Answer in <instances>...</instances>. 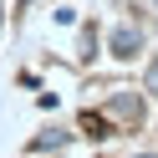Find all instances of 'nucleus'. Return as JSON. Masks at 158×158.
<instances>
[{"mask_svg":"<svg viewBox=\"0 0 158 158\" xmlns=\"http://www.w3.org/2000/svg\"><path fill=\"white\" fill-rule=\"evenodd\" d=\"M138 46H143V31H138V26H117L112 31V56H138Z\"/></svg>","mask_w":158,"mask_h":158,"instance_id":"f257e3e1","label":"nucleus"},{"mask_svg":"<svg viewBox=\"0 0 158 158\" xmlns=\"http://www.w3.org/2000/svg\"><path fill=\"white\" fill-rule=\"evenodd\" d=\"M112 117H123V123H138V117H143V102H138V97H123V102H112Z\"/></svg>","mask_w":158,"mask_h":158,"instance_id":"f03ea898","label":"nucleus"},{"mask_svg":"<svg viewBox=\"0 0 158 158\" xmlns=\"http://www.w3.org/2000/svg\"><path fill=\"white\" fill-rule=\"evenodd\" d=\"M66 143V133H61V127H51V133H41V138H36V148H61Z\"/></svg>","mask_w":158,"mask_h":158,"instance_id":"7ed1b4c3","label":"nucleus"},{"mask_svg":"<svg viewBox=\"0 0 158 158\" xmlns=\"http://www.w3.org/2000/svg\"><path fill=\"white\" fill-rule=\"evenodd\" d=\"M143 87H148V92H158V61H148V77H143Z\"/></svg>","mask_w":158,"mask_h":158,"instance_id":"20e7f679","label":"nucleus"}]
</instances>
